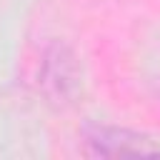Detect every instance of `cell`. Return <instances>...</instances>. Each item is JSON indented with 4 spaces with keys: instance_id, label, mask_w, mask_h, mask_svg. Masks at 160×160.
Returning a JSON list of instances; mask_svg holds the SVG:
<instances>
[{
    "instance_id": "obj_1",
    "label": "cell",
    "mask_w": 160,
    "mask_h": 160,
    "mask_svg": "<svg viewBox=\"0 0 160 160\" xmlns=\"http://www.w3.org/2000/svg\"><path fill=\"white\" fill-rule=\"evenodd\" d=\"M85 152L92 158H128V155H160V148L148 138L118 125H88L82 132Z\"/></svg>"
},
{
    "instance_id": "obj_2",
    "label": "cell",
    "mask_w": 160,
    "mask_h": 160,
    "mask_svg": "<svg viewBox=\"0 0 160 160\" xmlns=\"http://www.w3.org/2000/svg\"><path fill=\"white\" fill-rule=\"evenodd\" d=\"M40 85L52 102H70L80 90V68L68 45H52L42 58Z\"/></svg>"
},
{
    "instance_id": "obj_3",
    "label": "cell",
    "mask_w": 160,
    "mask_h": 160,
    "mask_svg": "<svg viewBox=\"0 0 160 160\" xmlns=\"http://www.w3.org/2000/svg\"><path fill=\"white\" fill-rule=\"evenodd\" d=\"M155 90H158V95H160V78H158V82H155Z\"/></svg>"
}]
</instances>
